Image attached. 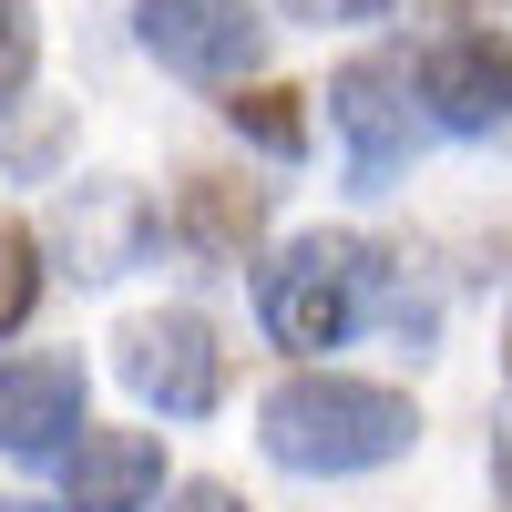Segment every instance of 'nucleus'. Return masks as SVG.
Here are the masks:
<instances>
[{
	"label": "nucleus",
	"mask_w": 512,
	"mask_h": 512,
	"mask_svg": "<svg viewBox=\"0 0 512 512\" xmlns=\"http://www.w3.org/2000/svg\"><path fill=\"white\" fill-rule=\"evenodd\" d=\"M185 236H195L205 256H226V267H236V256L267 236V195H256V185L236 195V185H205V175H195V185H185Z\"/></svg>",
	"instance_id": "10"
},
{
	"label": "nucleus",
	"mask_w": 512,
	"mask_h": 512,
	"mask_svg": "<svg viewBox=\"0 0 512 512\" xmlns=\"http://www.w3.org/2000/svg\"><path fill=\"white\" fill-rule=\"evenodd\" d=\"M0 512H41V502H11V492H0Z\"/></svg>",
	"instance_id": "18"
},
{
	"label": "nucleus",
	"mask_w": 512,
	"mask_h": 512,
	"mask_svg": "<svg viewBox=\"0 0 512 512\" xmlns=\"http://www.w3.org/2000/svg\"><path fill=\"white\" fill-rule=\"evenodd\" d=\"M31 308H41V236L21 216H0V338H11Z\"/></svg>",
	"instance_id": "12"
},
{
	"label": "nucleus",
	"mask_w": 512,
	"mask_h": 512,
	"mask_svg": "<svg viewBox=\"0 0 512 512\" xmlns=\"http://www.w3.org/2000/svg\"><path fill=\"white\" fill-rule=\"evenodd\" d=\"M379 11H390V0H287V21H379Z\"/></svg>",
	"instance_id": "15"
},
{
	"label": "nucleus",
	"mask_w": 512,
	"mask_h": 512,
	"mask_svg": "<svg viewBox=\"0 0 512 512\" xmlns=\"http://www.w3.org/2000/svg\"><path fill=\"white\" fill-rule=\"evenodd\" d=\"M420 113L431 134H461V144H502L512 134V41L461 21L420 52Z\"/></svg>",
	"instance_id": "7"
},
{
	"label": "nucleus",
	"mask_w": 512,
	"mask_h": 512,
	"mask_svg": "<svg viewBox=\"0 0 512 512\" xmlns=\"http://www.w3.org/2000/svg\"><path fill=\"white\" fill-rule=\"evenodd\" d=\"M492 492H502V502H512V410H502V420H492Z\"/></svg>",
	"instance_id": "17"
},
{
	"label": "nucleus",
	"mask_w": 512,
	"mask_h": 512,
	"mask_svg": "<svg viewBox=\"0 0 512 512\" xmlns=\"http://www.w3.org/2000/svg\"><path fill=\"white\" fill-rule=\"evenodd\" d=\"M31 72H41V11L31 0H0V113L31 93Z\"/></svg>",
	"instance_id": "14"
},
{
	"label": "nucleus",
	"mask_w": 512,
	"mask_h": 512,
	"mask_svg": "<svg viewBox=\"0 0 512 512\" xmlns=\"http://www.w3.org/2000/svg\"><path fill=\"white\" fill-rule=\"evenodd\" d=\"M0 164H11V175H52L62 164V103H11L0 113Z\"/></svg>",
	"instance_id": "13"
},
{
	"label": "nucleus",
	"mask_w": 512,
	"mask_h": 512,
	"mask_svg": "<svg viewBox=\"0 0 512 512\" xmlns=\"http://www.w3.org/2000/svg\"><path fill=\"white\" fill-rule=\"evenodd\" d=\"M154 236H164L154 195L123 185V175L62 185V195H52V226H41V246H52V267H62L72 287H113L123 267H144V256H154Z\"/></svg>",
	"instance_id": "5"
},
{
	"label": "nucleus",
	"mask_w": 512,
	"mask_h": 512,
	"mask_svg": "<svg viewBox=\"0 0 512 512\" xmlns=\"http://www.w3.org/2000/svg\"><path fill=\"white\" fill-rule=\"evenodd\" d=\"M328 123H338V144H349V185H359V195H390V185L410 175L420 134H431V113H420V72H410L400 52L338 62V82H328Z\"/></svg>",
	"instance_id": "3"
},
{
	"label": "nucleus",
	"mask_w": 512,
	"mask_h": 512,
	"mask_svg": "<svg viewBox=\"0 0 512 512\" xmlns=\"http://www.w3.org/2000/svg\"><path fill=\"white\" fill-rule=\"evenodd\" d=\"M164 502V441L154 431H82L62 461V512H154Z\"/></svg>",
	"instance_id": "9"
},
{
	"label": "nucleus",
	"mask_w": 512,
	"mask_h": 512,
	"mask_svg": "<svg viewBox=\"0 0 512 512\" xmlns=\"http://www.w3.org/2000/svg\"><path fill=\"white\" fill-rule=\"evenodd\" d=\"M113 369H123V390H134L144 410H164V420H205L226 400V338H216L205 308H144V318H123Z\"/></svg>",
	"instance_id": "4"
},
{
	"label": "nucleus",
	"mask_w": 512,
	"mask_h": 512,
	"mask_svg": "<svg viewBox=\"0 0 512 512\" xmlns=\"http://www.w3.org/2000/svg\"><path fill=\"white\" fill-rule=\"evenodd\" d=\"M82 431H93V379L72 349L0 359V451L11 461H72Z\"/></svg>",
	"instance_id": "8"
},
{
	"label": "nucleus",
	"mask_w": 512,
	"mask_h": 512,
	"mask_svg": "<svg viewBox=\"0 0 512 512\" xmlns=\"http://www.w3.org/2000/svg\"><path fill=\"white\" fill-rule=\"evenodd\" d=\"M226 123H236L256 154H277V164H297V154H308V113H297V93H246V82H236Z\"/></svg>",
	"instance_id": "11"
},
{
	"label": "nucleus",
	"mask_w": 512,
	"mask_h": 512,
	"mask_svg": "<svg viewBox=\"0 0 512 512\" xmlns=\"http://www.w3.org/2000/svg\"><path fill=\"white\" fill-rule=\"evenodd\" d=\"M256 441H267L277 472H308V482H349V472H379L420 441V410L379 379H349V369H297L256 400Z\"/></svg>",
	"instance_id": "1"
},
{
	"label": "nucleus",
	"mask_w": 512,
	"mask_h": 512,
	"mask_svg": "<svg viewBox=\"0 0 512 512\" xmlns=\"http://www.w3.org/2000/svg\"><path fill=\"white\" fill-rule=\"evenodd\" d=\"M154 512H246V502H236L226 482H175V492H164Z\"/></svg>",
	"instance_id": "16"
},
{
	"label": "nucleus",
	"mask_w": 512,
	"mask_h": 512,
	"mask_svg": "<svg viewBox=\"0 0 512 512\" xmlns=\"http://www.w3.org/2000/svg\"><path fill=\"white\" fill-rule=\"evenodd\" d=\"M369 318H400L410 328V297H400V256L369 246V236H297L267 277H256V328L277 349L318 359V349H349Z\"/></svg>",
	"instance_id": "2"
},
{
	"label": "nucleus",
	"mask_w": 512,
	"mask_h": 512,
	"mask_svg": "<svg viewBox=\"0 0 512 512\" xmlns=\"http://www.w3.org/2000/svg\"><path fill=\"white\" fill-rule=\"evenodd\" d=\"M134 41H144V62H164L175 82L226 93V82H246L256 52H267V11H256V0H134Z\"/></svg>",
	"instance_id": "6"
}]
</instances>
